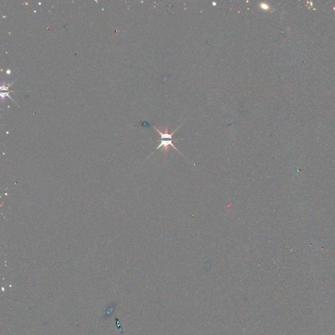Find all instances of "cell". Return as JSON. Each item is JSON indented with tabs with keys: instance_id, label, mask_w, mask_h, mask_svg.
<instances>
[{
	"instance_id": "cell-1",
	"label": "cell",
	"mask_w": 335,
	"mask_h": 335,
	"mask_svg": "<svg viewBox=\"0 0 335 335\" xmlns=\"http://www.w3.org/2000/svg\"><path fill=\"white\" fill-rule=\"evenodd\" d=\"M180 126H179L178 128H176V130H174L173 132L171 133V134H169L168 133V131L167 126H166V128H165V130H164L165 132H164V133L161 132H160L159 130H158V129L157 128L155 127V128L156 129V130L157 131V132L159 133V134L160 136V143L159 145V146H158V147H157L156 150L159 149L160 148H161V147H163L164 150L165 151V153H167L168 151V147H169V146H172V147H173L174 149H175L176 151H178V152L181 153V152L179 151V150L178 149H177L176 146L173 144V143H172V142H173V140H174V139L173 138V137H172V136H173V135L174 134V133H175L178 130V128L179 127H180Z\"/></svg>"
}]
</instances>
